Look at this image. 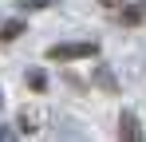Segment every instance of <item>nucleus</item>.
Returning a JSON list of instances; mask_svg holds the SVG:
<instances>
[{
    "instance_id": "nucleus-2",
    "label": "nucleus",
    "mask_w": 146,
    "mask_h": 142,
    "mask_svg": "<svg viewBox=\"0 0 146 142\" xmlns=\"http://www.w3.org/2000/svg\"><path fill=\"white\" fill-rule=\"evenodd\" d=\"M119 24L122 28H138V24H142V8H138V4H122L119 8Z\"/></svg>"
},
{
    "instance_id": "nucleus-1",
    "label": "nucleus",
    "mask_w": 146,
    "mask_h": 142,
    "mask_svg": "<svg viewBox=\"0 0 146 142\" xmlns=\"http://www.w3.org/2000/svg\"><path fill=\"white\" fill-rule=\"evenodd\" d=\"M95 55H99V44H95V40H79V44H51V47H48V59H55V63L95 59Z\"/></svg>"
},
{
    "instance_id": "nucleus-5",
    "label": "nucleus",
    "mask_w": 146,
    "mask_h": 142,
    "mask_svg": "<svg viewBox=\"0 0 146 142\" xmlns=\"http://www.w3.org/2000/svg\"><path fill=\"white\" fill-rule=\"evenodd\" d=\"M28 83H32L36 91H44V87H48V75H44L40 67H32V71H28Z\"/></svg>"
},
{
    "instance_id": "nucleus-6",
    "label": "nucleus",
    "mask_w": 146,
    "mask_h": 142,
    "mask_svg": "<svg viewBox=\"0 0 146 142\" xmlns=\"http://www.w3.org/2000/svg\"><path fill=\"white\" fill-rule=\"evenodd\" d=\"M95 79L107 87V91H115V79H111V71H107V67H99V75H95Z\"/></svg>"
},
{
    "instance_id": "nucleus-8",
    "label": "nucleus",
    "mask_w": 146,
    "mask_h": 142,
    "mask_svg": "<svg viewBox=\"0 0 146 142\" xmlns=\"http://www.w3.org/2000/svg\"><path fill=\"white\" fill-rule=\"evenodd\" d=\"M99 4H103V8H115V12H119V8L126 4V0H99Z\"/></svg>"
},
{
    "instance_id": "nucleus-9",
    "label": "nucleus",
    "mask_w": 146,
    "mask_h": 142,
    "mask_svg": "<svg viewBox=\"0 0 146 142\" xmlns=\"http://www.w3.org/2000/svg\"><path fill=\"white\" fill-rule=\"evenodd\" d=\"M138 8H142V20H146V0H138Z\"/></svg>"
},
{
    "instance_id": "nucleus-4",
    "label": "nucleus",
    "mask_w": 146,
    "mask_h": 142,
    "mask_svg": "<svg viewBox=\"0 0 146 142\" xmlns=\"http://www.w3.org/2000/svg\"><path fill=\"white\" fill-rule=\"evenodd\" d=\"M20 36H24V20H8L0 28V40H4V44H8V40H20Z\"/></svg>"
},
{
    "instance_id": "nucleus-7",
    "label": "nucleus",
    "mask_w": 146,
    "mask_h": 142,
    "mask_svg": "<svg viewBox=\"0 0 146 142\" xmlns=\"http://www.w3.org/2000/svg\"><path fill=\"white\" fill-rule=\"evenodd\" d=\"M55 0H20V8H51Z\"/></svg>"
},
{
    "instance_id": "nucleus-3",
    "label": "nucleus",
    "mask_w": 146,
    "mask_h": 142,
    "mask_svg": "<svg viewBox=\"0 0 146 142\" xmlns=\"http://www.w3.org/2000/svg\"><path fill=\"white\" fill-rule=\"evenodd\" d=\"M119 138H142L138 118H134V115H122V118H119Z\"/></svg>"
}]
</instances>
